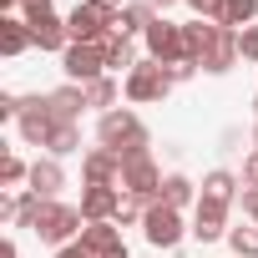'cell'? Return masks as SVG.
Returning a JSON list of instances; mask_svg holds the SVG:
<instances>
[{
	"mask_svg": "<svg viewBox=\"0 0 258 258\" xmlns=\"http://www.w3.org/2000/svg\"><path fill=\"white\" fill-rule=\"evenodd\" d=\"M121 192L142 198L147 208L162 203V172H157V162H152L147 147H126L121 152Z\"/></svg>",
	"mask_w": 258,
	"mask_h": 258,
	"instance_id": "cell-1",
	"label": "cell"
},
{
	"mask_svg": "<svg viewBox=\"0 0 258 258\" xmlns=\"http://www.w3.org/2000/svg\"><path fill=\"white\" fill-rule=\"evenodd\" d=\"M96 142L121 157L126 147H147V126H142V116H137L132 106H111V111H101V121H96Z\"/></svg>",
	"mask_w": 258,
	"mask_h": 258,
	"instance_id": "cell-2",
	"label": "cell"
},
{
	"mask_svg": "<svg viewBox=\"0 0 258 258\" xmlns=\"http://www.w3.org/2000/svg\"><path fill=\"white\" fill-rule=\"evenodd\" d=\"M81 228H86L81 208H66V203H56V198L41 203V218H36V238H41V243H51V248H71V243L81 238Z\"/></svg>",
	"mask_w": 258,
	"mask_h": 258,
	"instance_id": "cell-3",
	"label": "cell"
},
{
	"mask_svg": "<svg viewBox=\"0 0 258 258\" xmlns=\"http://www.w3.org/2000/svg\"><path fill=\"white\" fill-rule=\"evenodd\" d=\"M66 31H71V41H81V46H101V41L116 31V16L101 11V6H91V0H81V6L66 16Z\"/></svg>",
	"mask_w": 258,
	"mask_h": 258,
	"instance_id": "cell-4",
	"label": "cell"
},
{
	"mask_svg": "<svg viewBox=\"0 0 258 258\" xmlns=\"http://www.w3.org/2000/svg\"><path fill=\"white\" fill-rule=\"evenodd\" d=\"M142 41H147V61H157V66L187 61V41H182V26H177V21H167V16H157V21H152V31H147Z\"/></svg>",
	"mask_w": 258,
	"mask_h": 258,
	"instance_id": "cell-5",
	"label": "cell"
},
{
	"mask_svg": "<svg viewBox=\"0 0 258 258\" xmlns=\"http://www.w3.org/2000/svg\"><path fill=\"white\" fill-rule=\"evenodd\" d=\"M142 233H147V243L152 248H177L182 243V233H192V228H182V213L177 208H167V203H152L147 208V218H142Z\"/></svg>",
	"mask_w": 258,
	"mask_h": 258,
	"instance_id": "cell-6",
	"label": "cell"
},
{
	"mask_svg": "<svg viewBox=\"0 0 258 258\" xmlns=\"http://www.w3.org/2000/svg\"><path fill=\"white\" fill-rule=\"evenodd\" d=\"M61 71H66L76 86H91L96 76H106V51H101V46H81V41H71V46L61 51Z\"/></svg>",
	"mask_w": 258,
	"mask_h": 258,
	"instance_id": "cell-7",
	"label": "cell"
},
{
	"mask_svg": "<svg viewBox=\"0 0 258 258\" xmlns=\"http://www.w3.org/2000/svg\"><path fill=\"white\" fill-rule=\"evenodd\" d=\"M167 76H162V66L157 61H137V71H126V81H121V91H126V101H162L167 96Z\"/></svg>",
	"mask_w": 258,
	"mask_h": 258,
	"instance_id": "cell-8",
	"label": "cell"
},
{
	"mask_svg": "<svg viewBox=\"0 0 258 258\" xmlns=\"http://www.w3.org/2000/svg\"><path fill=\"white\" fill-rule=\"evenodd\" d=\"M21 137L31 142V147H46V137L56 132V116H51V106H46V96H21Z\"/></svg>",
	"mask_w": 258,
	"mask_h": 258,
	"instance_id": "cell-9",
	"label": "cell"
},
{
	"mask_svg": "<svg viewBox=\"0 0 258 258\" xmlns=\"http://www.w3.org/2000/svg\"><path fill=\"white\" fill-rule=\"evenodd\" d=\"M243 61V51H238V31H228V26H218V36H213V46L198 56V71H208V76H223V71H233Z\"/></svg>",
	"mask_w": 258,
	"mask_h": 258,
	"instance_id": "cell-10",
	"label": "cell"
},
{
	"mask_svg": "<svg viewBox=\"0 0 258 258\" xmlns=\"http://www.w3.org/2000/svg\"><path fill=\"white\" fill-rule=\"evenodd\" d=\"M192 238H198V243H218V238H228V203H218V198H203V192H198Z\"/></svg>",
	"mask_w": 258,
	"mask_h": 258,
	"instance_id": "cell-11",
	"label": "cell"
},
{
	"mask_svg": "<svg viewBox=\"0 0 258 258\" xmlns=\"http://www.w3.org/2000/svg\"><path fill=\"white\" fill-rule=\"evenodd\" d=\"M76 243H81L91 258H126V243H121V228H116V223H86Z\"/></svg>",
	"mask_w": 258,
	"mask_h": 258,
	"instance_id": "cell-12",
	"label": "cell"
},
{
	"mask_svg": "<svg viewBox=\"0 0 258 258\" xmlns=\"http://www.w3.org/2000/svg\"><path fill=\"white\" fill-rule=\"evenodd\" d=\"M81 177H86V187H121V157L96 147L81 157Z\"/></svg>",
	"mask_w": 258,
	"mask_h": 258,
	"instance_id": "cell-13",
	"label": "cell"
},
{
	"mask_svg": "<svg viewBox=\"0 0 258 258\" xmlns=\"http://www.w3.org/2000/svg\"><path fill=\"white\" fill-rule=\"evenodd\" d=\"M121 187H81V218L86 223H116Z\"/></svg>",
	"mask_w": 258,
	"mask_h": 258,
	"instance_id": "cell-14",
	"label": "cell"
},
{
	"mask_svg": "<svg viewBox=\"0 0 258 258\" xmlns=\"http://www.w3.org/2000/svg\"><path fill=\"white\" fill-rule=\"evenodd\" d=\"M46 106H51V116H56V121H81V111H86V86L66 81V86L46 91Z\"/></svg>",
	"mask_w": 258,
	"mask_h": 258,
	"instance_id": "cell-15",
	"label": "cell"
},
{
	"mask_svg": "<svg viewBox=\"0 0 258 258\" xmlns=\"http://www.w3.org/2000/svg\"><path fill=\"white\" fill-rule=\"evenodd\" d=\"M21 21H26V16H21ZM26 26H31V41H36L41 51H66V46H71V31H66V21H61L56 11L41 16V21H26Z\"/></svg>",
	"mask_w": 258,
	"mask_h": 258,
	"instance_id": "cell-16",
	"label": "cell"
},
{
	"mask_svg": "<svg viewBox=\"0 0 258 258\" xmlns=\"http://www.w3.org/2000/svg\"><path fill=\"white\" fill-rule=\"evenodd\" d=\"M61 187H66L61 157H36V162H31V192H36V198H56Z\"/></svg>",
	"mask_w": 258,
	"mask_h": 258,
	"instance_id": "cell-17",
	"label": "cell"
},
{
	"mask_svg": "<svg viewBox=\"0 0 258 258\" xmlns=\"http://www.w3.org/2000/svg\"><path fill=\"white\" fill-rule=\"evenodd\" d=\"M36 41H31V26L21 21V16H0V56L6 61H16V56H26Z\"/></svg>",
	"mask_w": 258,
	"mask_h": 258,
	"instance_id": "cell-18",
	"label": "cell"
},
{
	"mask_svg": "<svg viewBox=\"0 0 258 258\" xmlns=\"http://www.w3.org/2000/svg\"><path fill=\"white\" fill-rule=\"evenodd\" d=\"M152 21H157L152 0H126L121 16H116V31H121V36H147V31H152Z\"/></svg>",
	"mask_w": 258,
	"mask_h": 258,
	"instance_id": "cell-19",
	"label": "cell"
},
{
	"mask_svg": "<svg viewBox=\"0 0 258 258\" xmlns=\"http://www.w3.org/2000/svg\"><path fill=\"white\" fill-rule=\"evenodd\" d=\"M101 51H106V71H137V46H132V36L111 31V36L101 41Z\"/></svg>",
	"mask_w": 258,
	"mask_h": 258,
	"instance_id": "cell-20",
	"label": "cell"
},
{
	"mask_svg": "<svg viewBox=\"0 0 258 258\" xmlns=\"http://www.w3.org/2000/svg\"><path fill=\"white\" fill-rule=\"evenodd\" d=\"M213 36H218V21H203V16H198V21H187V26H182V41H187V61H198V56L213 46Z\"/></svg>",
	"mask_w": 258,
	"mask_h": 258,
	"instance_id": "cell-21",
	"label": "cell"
},
{
	"mask_svg": "<svg viewBox=\"0 0 258 258\" xmlns=\"http://www.w3.org/2000/svg\"><path fill=\"white\" fill-rule=\"evenodd\" d=\"M192 198H198L192 177H182V172H167V177H162V203H167V208H177V213H182Z\"/></svg>",
	"mask_w": 258,
	"mask_h": 258,
	"instance_id": "cell-22",
	"label": "cell"
},
{
	"mask_svg": "<svg viewBox=\"0 0 258 258\" xmlns=\"http://www.w3.org/2000/svg\"><path fill=\"white\" fill-rule=\"evenodd\" d=\"M253 16H258V0H223L218 26H228V31H248V26H253Z\"/></svg>",
	"mask_w": 258,
	"mask_h": 258,
	"instance_id": "cell-23",
	"label": "cell"
},
{
	"mask_svg": "<svg viewBox=\"0 0 258 258\" xmlns=\"http://www.w3.org/2000/svg\"><path fill=\"white\" fill-rule=\"evenodd\" d=\"M46 152H51V157L81 152V126H76V121H56V132L46 137Z\"/></svg>",
	"mask_w": 258,
	"mask_h": 258,
	"instance_id": "cell-24",
	"label": "cell"
},
{
	"mask_svg": "<svg viewBox=\"0 0 258 258\" xmlns=\"http://www.w3.org/2000/svg\"><path fill=\"white\" fill-rule=\"evenodd\" d=\"M116 96H121L116 76H96V81L86 86V106H101V111H111V106H116Z\"/></svg>",
	"mask_w": 258,
	"mask_h": 258,
	"instance_id": "cell-25",
	"label": "cell"
},
{
	"mask_svg": "<svg viewBox=\"0 0 258 258\" xmlns=\"http://www.w3.org/2000/svg\"><path fill=\"white\" fill-rule=\"evenodd\" d=\"M203 198L233 203V198H238V177H233V172H223V167H218V172H208V177H203Z\"/></svg>",
	"mask_w": 258,
	"mask_h": 258,
	"instance_id": "cell-26",
	"label": "cell"
},
{
	"mask_svg": "<svg viewBox=\"0 0 258 258\" xmlns=\"http://www.w3.org/2000/svg\"><path fill=\"white\" fill-rule=\"evenodd\" d=\"M233 258H258V228H228Z\"/></svg>",
	"mask_w": 258,
	"mask_h": 258,
	"instance_id": "cell-27",
	"label": "cell"
},
{
	"mask_svg": "<svg viewBox=\"0 0 258 258\" xmlns=\"http://www.w3.org/2000/svg\"><path fill=\"white\" fill-rule=\"evenodd\" d=\"M21 182H31V167L16 152H6V162H0V187H21Z\"/></svg>",
	"mask_w": 258,
	"mask_h": 258,
	"instance_id": "cell-28",
	"label": "cell"
},
{
	"mask_svg": "<svg viewBox=\"0 0 258 258\" xmlns=\"http://www.w3.org/2000/svg\"><path fill=\"white\" fill-rule=\"evenodd\" d=\"M16 203H21V218H16V228H31V233H36V218H41V203H46V198H36V192L26 187Z\"/></svg>",
	"mask_w": 258,
	"mask_h": 258,
	"instance_id": "cell-29",
	"label": "cell"
},
{
	"mask_svg": "<svg viewBox=\"0 0 258 258\" xmlns=\"http://www.w3.org/2000/svg\"><path fill=\"white\" fill-rule=\"evenodd\" d=\"M162 76H167L172 86H182V81H192V76H198V61H172V66H162Z\"/></svg>",
	"mask_w": 258,
	"mask_h": 258,
	"instance_id": "cell-30",
	"label": "cell"
},
{
	"mask_svg": "<svg viewBox=\"0 0 258 258\" xmlns=\"http://www.w3.org/2000/svg\"><path fill=\"white\" fill-rule=\"evenodd\" d=\"M238 51H243V61H258V26L238 31Z\"/></svg>",
	"mask_w": 258,
	"mask_h": 258,
	"instance_id": "cell-31",
	"label": "cell"
},
{
	"mask_svg": "<svg viewBox=\"0 0 258 258\" xmlns=\"http://www.w3.org/2000/svg\"><path fill=\"white\" fill-rule=\"evenodd\" d=\"M21 16H26V21H41V16H51V0H21Z\"/></svg>",
	"mask_w": 258,
	"mask_h": 258,
	"instance_id": "cell-32",
	"label": "cell"
},
{
	"mask_svg": "<svg viewBox=\"0 0 258 258\" xmlns=\"http://www.w3.org/2000/svg\"><path fill=\"white\" fill-rule=\"evenodd\" d=\"M0 121H21V96H0Z\"/></svg>",
	"mask_w": 258,
	"mask_h": 258,
	"instance_id": "cell-33",
	"label": "cell"
},
{
	"mask_svg": "<svg viewBox=\"0 0 258 258\" xmlns=\"http://www.w3.org/2000/svg\"><path fill=\"white\" fill-rule=\"evenodd\" d=\"M243 213H248L253 228H258V187H243Z\"/></svg>",
	"mask_w": 258,
	"mask_h": 258,
	"instance_id": "cell-34",
	"label": "cell"
},
{
	"mask_svg": "<svg viewBox=\"0 0 258 258\" xmlns=\"http://www.w3.org/2000/svg\"><path fill=\"white\" fill-rule=\"evenodd\" d=\"M243 182H248V187H258V152L243 162Z\"/></svg>",
	"mask_w": 258,
	"mask_h": 258,
	"instance_id": "cell-35",
	"label": "cell"
},
{
	"mask_svg": "<svg viewBox=\"0 0 258 258\" xmlns=\"http://www.w3.org/2000/svg\"><path fill=\"white\" fill-rule=\"evenodd\" d=\"M56 258H91V253H86L81 243H71V248H56Z\"/></svg>",
	"mask_w": 258,
	"mask_h": 258,
	"instance_id": "cell-36",
	"label": "cell"
},
{
	"mask_svg": "<svg viewBox=\"0 0 258 258\" xmlns=\"http://www.w3.org/2000/svg\"><path fill=\"white\" fill-rule=\"evenodd\" d=\"M91 6H101V11H111V16H121V6H126V0H91Z\"/></svg>",
	"mask_w": 258,
	"mask_h": 258,
	"instance_id": "cell-37",
	"label": "cell"
},
{
	"mask_svg": "<svg viewBox=\"0 0 258 258\" xmlns=\"http://www.w3.org/2000/svg\"><path fill=\"white\" fill-rule=\"evenodd\" d=\"M0 258H21V253H16V243H11V238H6V243H0Z\"/></svg>",
	"mask_w": 258,
	"mask_h": 258,
	"instance_id": "cell-38",
	"label": "cell"
},
{
	"mask_svg": "<svg viewBox=\"0 0 258 258\" xmlns=\"http://www.w3.org/2000/svg\"><path fill=\"white\" fill-rule=\"evenodd\" d=\"M167 6H177V0H152V11H157V16H162V11H167Z\"/></svg>",
	"mask_w": 258,
	"mask_h": 258,
	"instance_id": "cell-39",
	"label": "cell"
},
{
	"mask_svg": "<svg viewBox=\"0 0 258 258\" xmlns=\"http://www.w3.org/2000/svg\"><path fill=\"white\" fill-rule=\"evenodd\" d=\"M253 142H258V126H253Z\"/></svg>",
	"mask_w": 258,
	"mask_h": 258,
	"instance_id": "cell-40",
	"label": "cell"
}]
</instances>
